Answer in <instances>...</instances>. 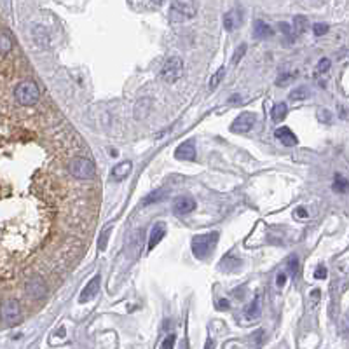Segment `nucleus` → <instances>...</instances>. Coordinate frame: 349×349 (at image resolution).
I'll list each match as a JSON object with an SVG mask.
<instances>
[{
	"instance_id": "f257e3e1",
	"label": "nucleus",
	"mask_w": 349,
	"mask_h": 349,
	"mask_svg": "<svg viewBox=\"0 0 349 349\" xmlns=\"http://www.w3.org/2000/svg\"><path fill=\"white\" fill-rule=\"evenodd\" d=\"M218 231H210V232H204V234H197L192 238V253L197 257V259L204 260L211 255V252L215 250L218 243Z\"/></svg>"
},
{
	"instance_id": "f03ea898",
	"label": "nucleus",
	"mask_w": 349,
	"mask_h": 349,
	"mask_svg": "<svg viewBox=\"0 0 349 349\" xmlns=\"http://www.w3.org/2000/svg\"><path fill=\"white\" fill-rule=\"evenodd\" d=\"M0 320L7 327H16L17 323H21L23 309H21V304L16 299H5V301L0 302Z\"/></svg>"
},
{
	"instance_id": "7ed1b4c3",
	"label": "nucleus",
	"mask_w": 349,
	"mask_h": 349,
	"mask_svg": "<svg viewBox=\"0 0 349 349\" xmlns=\"http://www.w3.org/2000/svg\"><path fill=\"white\" fill-rule=\"evenodd\" d=\"M14 96H16L17 103L23 105V107H31L38 101V86L33 80H23V82L17 84V87L14 89Z\"/></svg>"
},
{
	"instance_id": "20e7f679",
	"label": "nucleus",
	"mask_w": 349,
	"mask_h": 349,
	"mask_svg": "<svg viewBox=\"0 0 349 349\" xmlns=\"http://www.w3.org/2000/svg\"><path fill=\"white\" fill-rule=\"evenodd\" d=\"M68 171L72 176L79 180H91L94 175H96V166L91 159H86V157H75V159L70 161L68 164Z\"/></svg>"
},
{
	"instance_id": "39448f33",
	"label": "nucleus",
	"mask_w": 349,
	"mask_h": 349,
	"mask_svg": "<svg viewBox=\"0 0 349 349\" xmlns=\"http://www.w3.org/2000/svg\"><path fill=\"white\" fill-rule=\"evenodd\" d=\"M183 75V63L178 56H171L166 59V63L163 65L161 70V79L168 84H175L176 80H180Z\"/></svg>"
},
{
	"instance_id": "423d86ee",
	"label": "nucleus",
	"mask_w": 349,
	"mask_h": 349,
	"mask_svg": "<svg viewBox=\"0 0 349 349\" xmlns=\"http://www.w3.org/2000/svg\"><path fill=\"white\" fill-rule=\"evenodd\" d=\"M24 290H26L28 297L38 301V299H42L47 294V285H45V281L42 280L40 276H31L30 280L24 283Z\"/></svg>"
},
{
	"instance_id": "0eeeda50",
	"label": "nucleus",
	"mask_w": 349,
	"mask_h": 349,
	"mask_svg": "<svg viewBox=\"0 0 349 349\" xmlns=\"http://www.w3.org/2000/svg\"><path fill=\"white\" fill-rule=\"evenodd\" d=\"M253 122H255V115L252 112H243L238 117L234 119V122L231 124V131L236 135H243V133H248L253 128Z\"/></svg>"
},
{
	"instance_id": "6e6552de",
	"label": "nucleus",
	"mask_w": 349,
	"mask_h": 349,
	"mask_svg": "<svg viewBox=\"0 0 349 349\" xmlns=\"http://www.w3.org/2000/svg\"><path fill=\"white\" fill-rule=\"evenodd\" d=\"M171 10L180 17H194L197 14V3L196 0H173Z\"/></svg>"
},
{
	"instance_id": "1a4fd4ad",
	"label": "nucleus",
	"mask_w": 349,
	"mask_h": 349,
	"mask_svg": "<svg viewBox=\"0 0 349 349\" xmlns=\"http://www.w3.org/2000/svg\"><path fill=\"white\" fill-rule=\"evenodd\" d=\"M175 157L178 161H194L196 159V143L194 140H185L175 150Z\"/></svg>"
},
{
	"instance_id": "9d476101",
	"label": "nucleus",
	"mask_w": 349,
	"mask_h": 349,
	"mask_svg": "<svg viewBox=\"0 0 349 349\" xmlns=\"http://www.w3.org/2000/svg\"><path fill=\"white\" fill-rule=\"evenodd\" d=\"M196 210V201L190 196H178L173 203V211L178 215H189Z\"/></svg>"
},
{
	"instance_id": "9b49d317",
	"label": "nucleus",
	"mask_w": 349,
	"mask_h": 349,
	"mask_svg": "<svg viewBox=\"0 0 349 349\" xmlns=\"http://www.w3.org/2000/svg\"><path fill=\"white\" fill-rule=\"evenodd\" d=\"M98 290H100V276H94L93 280H91L89 283L84 287V290L80 292L79 302H80V304H86V302L93 301V299L96 297Z\"/></svg>"
},
{
	"instance_id": "f8f14e48",
	"label": "nucleus",
	"mask_w": 349,
	"mask_h": 349,
	"mask_svg": "<svg viewBox=\"0 0 349 349\" xmlns=\"http://www.w3.org/2000/svg\"><path fill=\"white\" fill-rule=\"evenodd\" d=\"M274 136H276L285 147H294V145H297V142H299L297 136L294 135V131H292L290 128H278L276 131H274Z\"/></svg>"
},
{
	"instance_id": "ddd939ff",
	"label": "nucleus",
	"mask_w": 349,
	"mask_h": 349,
	"mask_svg": "<svg viewBox=\"0 0 349 349\" xmlns=\"http://www.w3.org/2000/svg\"><path fill=\"white\" fill-rule=\"evenodd\" d=\"M166 236V225L164 224H156L154 225V229L150 231V238H149V252L150 250H154L157 245H159L161 241H163V238Z\"/></svg>"
},
{
	"instance_id": "4468645a",
	"label": "nucleus",
	"mask_w": 349,
	"mask_h": 349,
	"mask_svg": "<svg viewBox=\"0 0 349 349\" xmlns=\"http://www.w3.org/2000/svg\"><path fill=\"white\" fill-rule=\"evenodd\" d=\"M239 23H241V14H239V10L232 9V10H229V12L224 16V26H225V30H229V31L236 30V28L239 26Z\"/></svg>"
},
{
	"instance_id": "2eb2a0df",
	"label": "nucleus",
	"mask_w": 349,
	"mask_h": 349,
	"mask_svg": "<svg viewBox=\"0 0 349 349\" xmlns=\"http://www.w3.org/2000/svg\"><path fill=\"white\" fill-rule=\"evenodd\" d=\"M273 33H274V30L266 23V21H262V19L255 21V24H253V35H255L257 38H269V37H273Z\"/></svg>"
},
{
	"instance_id": "dca6fc26",
	"label": "nucleus",
	"mask_w": 349,
	"mask_h": 349,
	"mask_svg": "<svg viewBox=\"0 0 349 349\" xmlns=\"http://www.w3.org/2000/svg\"><path fill=\"white\" fill-rule=\"evenodd\" d=\"M131 170H133V164L129 163V161H124V163H119L117 166H114L112 176H114L115 180H122V178H126V176H129Z\"/></svg>"
},
{
	"instance_id": "f3484780",
	"label": "nucleus",
	"mask_w": 349,
	"mask_h": 349,
	"mask_svg": "<svg viewBox=\"0 0 349 349\" xmlns=\"http://www.w3.org/2000/svg\"><path fill=\"white\" fill-rule=\"evenodd\" d=\"M287 114H288L287 103H276L273 107V112H271V117H273L274 122H280V121H283V119L287 117Z\"/></svg>"
},
{
	"instance_id": "a211bd4d",
	"label": "nucleus",
	"mask_w": 349,
	"mask_h": 349,
	"mask_svg": "<svg viewBox=\"0 0 349 349\" xmlns=\"http://www.w3.org/2000/svg\"><path fill=\"white\" fill-rule=\"evenodd\" d=\"M168 196V192L164 189H157V190H152V192L149 194V196L143 199V204H154V203H159V201H163L164 197Z\"/></svg>"
},
{
	"instance_id": "6ab92c4d",
	"label": "nucleus",
	"mask_w": 349,
	"mask_h": 349,
	"mask_svg": "<svg viewBox=\"0 0 349 349\" xmlns=\"http://www.w3.org/2000/svg\"><path fill=\"white\" fill-rule=\"evenodd\" d=\"M10 49H12V38L5 31H0V56L7 54Z\"/></svg>"
},
{
	"instance_id": "aec40b11",
	"label": "nucleus",
	"mask_w": 349,
	"mask_h": 349,
	"mask_svg": "<svg viewBox=\"0 0 349 349\" xmlns=\"http://www.w3.org/2000/svg\"><path fill=\"white\" fill-rule=\"evenodd\" d=\"M334 190H336V192H348L349 190V182L346 178H344V176H341V175H336V180H334Z\"/></svg>"
},
{
	"instance_id": "412c9836",
	"label": "nucleus",
	"mask_w": 349,
	"mask_h": 349,
	"mask_svg": "<svg viewBox=\"0 0 349 349\" xmlns=\"http://www.w3.org/2000/svg\"><path fill=\"white\" fill-rule=\"evenodd\" d=\"M306 30H308V19H306L304 16H297L294 19V31H295V35H297V33H304Z\"/></svg>"
},
{
	"instance_id": "4be33fe9",
	"label": "nucleus",
	"mask_w": 349,
	"mask_h": 349,
	"mask_svg": "<svg viewBox=\"0 0 349 349\" xmlns=\"http://www.w3.org/2000/svg\"><path fill=\"white\" fill-rule=\"evenodd\" d=\"M259 315H260V308H259V295H257V297L253 299L250 309L246 311V318H248V320H255Z\"/></svg>"
},
{
	"instance_id": "5701e85b",
	"label": "nucleus",
	"mask_w": 349,
	"mask_h": 349,
	"mask_svg": "<svg viewBox=\"0 0 349 349\" xmlns=\"http://www.w3.org/2000/svg\"><path fill=\"white\" fill-rule=\"evenodd\" d=\"M308 87H297V89H294V93L290 94V100L294 101H299V100H304V98H308Z\"/></svg>"
},
{
	"instance_id": "b1692460",
	"label": "nucleus",
	"mask_w": 349,
	"mask_h": 349,
	"mask_svg": "<svg viewBox=\"0 0 349 349\" xmlns=\"http://www.w3.org/2000/svg\"><path fill=\"white\" fill-rule=\"evenodd\" d=\"M110 231H112V227H108V229H105L103 232H101V236H100V239H98V248L103 252L105 248H107V243H108V238H110Z\"/></svg>"
},
{
	"instance_id": "393cba45",
	"label": "nucleus",
	"mask_w": 349,
	"mask_h": 349,
	"mask_svg": "<svg viewBox=\"0 0 349 349\" xmlns=\"http://www.w3.org/2000/svg\"><path fill=\"white\" fill-rule=\"evenodd\" d=\"M224 75H225V68H220L213 77H211V80H210V87H211V89H215V87L220 84V80L224 79Z\"/></svg>"
},
{
	"instance_id": "a878e982",
	"label": "nucleus",
	"mask_w": 349,
	"mask_h": 349,
	"mask_svg": "<svg viewBox=\"0 0 349 349\" xmlns=\"http://www.w3.org/2000/svg\"><path fill=\"white\" fill-rule=\"evenodd\" d=\"M245 52H246V44H241L238 49H236L234 56H232V65H238L239 59H241L243 56H245Z\"/></svg>"
},
{
	"instance_id": "bb28decb",
	"label": "nucleus",
	"mask_w": 349,
	"mask_h": 349,
	"mask_svg": "<svg viewBox=\"0 0 349 349\" xmlns=\"http://www.w3.org/2000/svg\"><path fill=\"white\" fill-rule=\"evenodd\" d=\"M329 30H330V28H329V24H327V23H316L315 24V35H316V37H322V35H325Z\"/></svg>"
},
{
	"instance_id": "cd10ccee",
	"label": "nucleus",
	"mask_w": 349,
	"mask_h": 349,
	"mask_svg": "<svg viewBox=\"0 0 349 349\" xmlns=\"http://www.w3.org/2000/svg\"><path fill=\"white\" fill-rule=\"evenodd\" d=\"M280 30L283 31L285 37H290V38H294V37H295L294 26H290V24H287V23H280Z\"/></svg>"
},
{
	"instance_id": "c85d7f7f",
	"label": "nucleus",
	"mask_w": 349,
	"mask_h": 349,
	"mask_svg": "<svg viewBox=\"0 0 349 349\" xmlns=\"http://www.w3.org/2000/svg\"><path fill=\"white\" fill-rule=\"evenodd\" d=\"M329 68H330V59H329V58H323V59H320L316 72H318V73H323V72H327Z\"/></svg>"
},
{
	"instance_id": "c756f323",
	"label": "nucleus",
	"mask_w": 349,
	"mask_h": 349,
	"mask_svg": "<svg viewBox=\"0 0 349 349\" xmlns=\"http://www.w3.org/2000/svg\"><path fill=\"white\" fill-rule=\"evenodd\" d=\"M288 269H290V273H292V276H295L297 274V269H299V260H297V257H292L290 260H288Z\"/></svg>"
},
{
	"instance_id": "7c9ffc66",
	"label": "nucleus",
	"mask_w": 349,
	"mask_h": 349,
	"mask_svg": "<svg viewBox=\"0 0 349 349\" xmlns=\"http://www.w3.org/2000/svg\"><path fill=\"white\" fill-rule=\"evenodd\" d=\"M173 346H175V336H173V334H170V336L163 341L161 349H173Z\"/></svg>"
},
{
	"instance_id": "2f4dec72",
	"label": "nucleus",
	"mask_w": 349,
	"mask_h": 349,
	"mask_svg": "<svg viewBox=\"0 0 349 349\" xmlns=\"http://www.w3.org/2000/svg\"><path fill=\"white\" fill-rule=\"evenodd\" d=\"M315 278H316V280H325V278H327V267L325 266H318V267H316Z\"/></svg>"
},
{
	"instance_id": "473e14b6",
	"label": "nucleus",
	"mask_w": 349,
	"mask_h": 349,
	"mask_svg": "<svg viewBox=\"0 0 349 349\" xmlns=\"http://www.w3.org/2000/svg\"><path fill=\"white\" fill-rule=\"evenodd\" d=\"M292 80V73H283V75H280V80H278V86H285L287 82H290Z\"/></svg>"
},
{
	"instance_id": "72a5a7b5",
	"label": "nucleus",
	"mask_w": 349,
	"mask_h": 349,
	"mask_svg": "<svg viewBox=\"0 0 349 349\" xmlns=\"http://www.w3.org/2000/svg\"><path fill=\"white\" fill-rule=\"evenodd\" d=\"M295 217H299V218H308V211H306L304 208H297V210H295Z\"/></svg>"
},
{
	"instance_id": "f704fd0d",
	"label": "nucleus",
	"mask_w": 349,
	"mask_h": 349,
	"mask_svg": "<svg viewBox=\"0 0 349 349\" xmlns=\"http://www.w3.org/2000/svg\"><path fill=\"white\" fill-rule=\"evenodd\" d=\"M285 281H287V274H283V273H281L280 276H278V280H276L278 287H283V285H285Z\"/></svg>"
},
{
	"instance_id": "c9c22d12",
	"label": "nucleus",
	"mask_w": 349,
	"mask_h": 349,
	"mask_svg": "<svg viewBox=\"0 0 349 349\" xmlns=\"http://www.w3.org/2000/svg\"><path fill=\"white\" fill-rule=\"evenodd\" d=\"M218 309H224V311L225 309H229V302L225 301V299H222V301L218 302Z\"/></svg>"
},
{
	"instance_id": "e433bc0d",
	"label": "nucleus",
	"mask_w": 349,
	"mask_h": 349,
	"mask_svg": "<svg viewBox=\"0 0 349 349\" xmlns=\"http://www.w3.org/2000/svg\"><path fill=\"white\" fill-rule=\"evenodd\" d=\"M213 348H215L213 341H211V339H208V341H206V348H204V349H213Z\"/></svg>"
},
{
	"instance_id": "4c0bfd02",
	"label": "nucleus",
	"mask_w": 349,
	"mask_h": 349,
	"mask_svg": "<svg viewBox=\"0 0 349 349\" xmlns=\"http://www.w3.org/2000/svg\"><path fill=\"white\" fill-rule=\"evenodd\" d=\"M152 2H154V3H164L166 0H152Z\"/></svg>"
}]
</instances>
